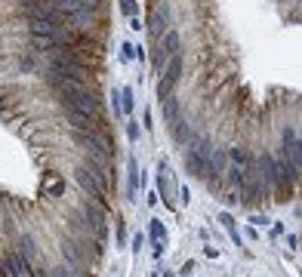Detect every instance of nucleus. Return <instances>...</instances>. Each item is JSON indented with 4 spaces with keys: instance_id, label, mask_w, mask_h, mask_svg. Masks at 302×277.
Segmentation results:
<instances>
[{
    "instance_id": "nucleus-13",
    "label": "nucleus",
    "mask_w": 302,
    "mask_h": 277,
    "mask_svg": "<svg viewBox=\"0 0 302 277\" xmlns=\"http://www.w3.org/2000/svg\"><path fill=\"white\" fill-rule=\"evenodd\" d=\"M62 194H65V179L50 176V182H47V197H62Z\"/></svg>"
},
{
    "instance_id": "nucleus-12",
    "label": "nucleus",
    "mask_w": 302,
    "mask_h": 277,
    "mask_svg": "<svg viewBox=\"0 0 302 277\" xmlns=\"http://www.w3.org/2000/svg\"><path fill=\"white\" fill-rule=\"evenodd\" d=\"M164 121L167 124H176L179 121V102L176 99H164Z\"/></svg>"
},
{
    "instance_id": "nucleus-11",
    "label": "nucleus",
    "mask_w": 302,
    "mask_h": 277,
    "mask_svg": "<svg viewBox=\"0 0 302 277\" xmlns=\"http://www.w3.org/2000/svg\"><path fill=\"white\" fill-rule=\"evenodd\" d=\"M179 74H182V53L170 56V68L164 71V77H167L170 84H176V81H179Z\"/></svg>"
},
{
    "instance_id": "nucleus-6",
    "label": "nucleus",
    "mask_w": 302,
    "mask_h": 277,
    "mask_svg": "<svg viewBox=\"0 0 302 277\" xmlns=\"http://www.w3.org/2000/svg\"><path fill=\"white\" fill-rule=\"evenodd\" d=\"M167 25H170V10H167V7H158L155 13L148 16V31L155 34V37H161V34L167 31Z\"/></svg>"
},
{
    "instance_id": "nucleus-18",
    "label": "nucleus",
    "mask_w": 302,
    "mask_h": 277,
    "mask_svg": "<svg viewBox=\"0 0 302 277\" xmlns=\"http://www.w3.org/2000/svg\"><path fill=\"white\" fill-rule=\"evenodd\" d=\"M115 237H118V247H124V244H127V222H124V219H118V228H115Z\"/></svg>"
},
{
    "instance_id": "nucleus-19",
    "label": "nucleus",
    "mask_w": 302,
    "mask_h": 277,
    "mask_svg": "<svg viewBox=\"0 0 302 277\" xmlns=\"http://www.w3.org/2000/svg\"><path fill=\"white\" fill-rule=\"evenodd\" d=\"M136 59V47L133 44H121V62H130Z\"/></svg>"
},
{
    "instance_id": "nucleus-3",
    "label": "nucleus",
    "mask_w": 302,
    "mask_h": 277,
    "mask_svg": "<svg viewBox=\"0 0 302 277\" xmlns=\"http://www.w3.org/2000/svg\"><path fill=\"white\" fill-rule=\"evenodd\" d=\"M259 176H262V185H266L269 191L278 188V164H275L272 154H262L259 157Z\"/></svg>"
},
{
    "instance_id": "nucleus-22",
    "label": "nucleus",
    "mask_w": 302,
    "mask_h": 277,
    "mask_svg": "<svg viewBox=\"0 0 302 277\" xmlns=\"http://www.w3.org/2000/svg\"><path fill=\"white\" fill-rule=\"evenodd\" d=\"M299 142H302V130H299Z\"/></svg>"
},
{
    "instance_id": "nucleus-17",
    "label": "nucleus",
    "mask_w": 302,
    "mask_h": 277,
    "mask_svg": "<svg viewBox=\"0 0 302 277\" xmlns=\"http://www.w3.org/2000/svg\"><path fill=\"white\" fill-rule=\"evenodd\" d=\"M121 4V13L124 16H130V19H136V13H139V7H136V0H118Z\"/></svg>"
},
{
    "instance_id": "nucleus-2",
    "label": "nucleus",
    "mask_w": 302,
    "mask_h": 277,
    "mask_svg": "<svg viewBox=\"0 0 302 277\" xmlns=\"http://www.w3.org/2000/svg\"><path fill=\"white\" fill-rule=\"evenodd\" d=\"M65 121L74 133H93V130H102V121L99 114H87V111H74V108H65Z\"/></svg>"
},
{
    "instance_id": "nucleus-10",
    "label": "nucleus",
    "mask_w": 302,
    "mask_h": 277,
    "mask_svg": "<svg viewBox=\"0 0 302 277\" xmlns=\"http://www.w3.org/2000/svg\"><path fill=\"white\" fill-rule=\"evenodd\" d=\"M87 219H90V225H93L96 231H102V225H105V207L87 204Z\"/></svg>"
},
{
    "instance_id": "nucleus-1",
    "label": "nucleus",
    "mask_w": 302,
    "mask_h": 277,
    "mask_svg": "<svg viewBox=\"0 0 302 277\" xmlns=\"http://www.w3.org/2000/svg\"><path fill=\"white\" fill-rule=\"evenodd\" d=\"M56 93H59L62 108H74V111L99 114V96H96L90 87H74V84H68V87H62V90H56Z\"/></svg>"
},
{
    "instance_id": "nucleus-21",
    "label": "nucleus",
    "mask_w": 302,
    "mask_h": 277,
    "mask_svg": "<svg viewBox=\"0 0 302 277\" xmlns=\"http://www.w3.org/2000/svg\"><path fill=\"white\" fill-rule=\"evenodd\" d=\"M127 136H130V142H136V139H139V124L130 121V124H127Z\"/></svg>"
},
{
    "instance_id": "nucleus-16",
    "label": "nucleus",
    "mask_w": 302,
    "mask_h": 277,
    "mask_svg": "<svg viewBox=\"0 0 302 277\" xmlns=\"http://www.w3.org/2000/svg\"><path fill=\"white\" fill-rule=\"evenodd\" d=\"M133 111V90H121V114L127 117Z\"/></svg>"
},
{
    "instance_id": "nucleus-14",
    "label": "nucleus",
    "mask_w": 302,
    "mask_h": 277,
    "mask_svg": "<svg viewBox=\"0 0 302 277\" xmlns=\"http://www.w3.org/2000/svg\"><path fill=\"white\" fill-rule=\"evenodd\" d=\"M219 222L225 225V231H229V234H232V241H235V244L241 247V234H238V228H235V219H232L229 213H222V216H219Z\"/></svg>"
},
{
    "instance_id": "nucleus-5",
    "label": "nucleus",
    "mask_w": 302,
    "mask_h": 277,
    "mask_svg": "<svg viewBox=\"0 0 302 277\" xmlns=\"http://www.w3.org/2000/svg\"><path fill=\"white\" fill-rule=\"evenodd\" d=\"M4 268L10 271V277H28V274H31V262H28L22 253H13V256H7Z\"/></svg>"
},
{
    "instance_id": "nucleus-8",
    "label": "nucleus",
    "mask_w": 302,
    "mask_h": 277,
    "mask_svg": "<svg viewBox=\"0 0 302 277\" xmlns=\"http://www.w3.org/2000/svg\"><path fill=\"white\" fill-rule=\"evenodd\" d=\"M161 53H164L167 59L179 53V31H176V28H170V31L161 34Z\"/></svg>"
},
{
    "instance_id": "nucleus-20",
    "label": "nucleus",
    "mask_w": 302,
    "mask_h": 277,
    "mask_svg": "<svg viewBox=\"0 0 302 277\" xmlns=\"http://www.w3.org/2000/svg\"><path fill=\"white\" fill-rule=\"evenodd\" d=\"M19 68H22V71H34V59H31V56H22V59H19Z\"/></svg>"
},
{
    "instance_id": "nucleus-15",
    "label": "nucleus",
    "mask_w": 302,
    "mask_h": 277,
    "mask_svg": "<svg viewBox=\"0 0 302 277\" xmlns=\"http://www.w3.org/2000/svg\"><path fill=\"white\" fill-rule=\"evenodd\" d=\"M127 170H130V182H127V188H130V197H133L136 188H139V167H136V161H130Z\"/></svg>"
},
{
    "instance_id": "nucleus-9",
    "label": "nucleus",
    "mask_w": 302,
    "mask_h": 277,
    "mask_svg": "<svg viewBox=\"0 0 302 277\" xmlns=\"http://www.w3.org/2000/svg\"><path fill=\"white\" fill-rule=\"evenodd\" d=\"M148 231H151V241H155V256H161V253H164V237H167V228H164V222L151 219Z\"/></svg>"
},
{
    "instance_id": "nucleus-4",
    "label": "nucleus",
    "mask_w": 302,
    "mask_h": 277,
    "mask_svg": "<svg viewBox=\"0 0 302 277\" xmlns=\"http://www.w3.org/2000/svg\"><path fill=\"white\" fill-rule=\"evenodd\" d=\"M284 154L296 164V170H302V142L293 130H284Z\"/></svg>"
},
{
    "instance_id": "nucleus-7",
    "label": "nucleus",
    "mask_w": 302,
    "mask_h": 277,
    "mask_svg": "<svg viewBox=\"0 0 302 277\" xmlns=\"http://www.w3.org/2000/svg\"><path fill=\"white\" fill-rule=\"evenodd\" d=\"M158 191H161V201L167 210H173V191H170V179H167V164H158Z\"/></svg>"
}]
</instances>
